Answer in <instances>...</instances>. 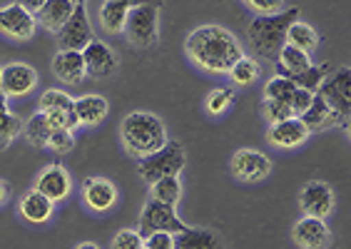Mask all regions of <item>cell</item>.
I'll return each mask as SVG.
<instances>
[{
    "label": "cell",
    "mask_w": 351,
    "mask_h": 249,
    "mask_svg": "<svg viewBox=\"0 0 351 249\" xmlns=\"http://www.w3.org/2000/svg\"><path fill=\"white\" fill-rule=\"evenodd\" d=\"M184 47L192 62L212 75L230 73L232 65L242 58L239 40L222 25H202L192 30Z\"/></svg>",
    "instance_id": "cell-1"
},
{
    "label": "cell",
    "mask_w": 351,
    "mask_h": 249,
    "mask_svg": "<svg viewBox=\"0 0 351 249\" xmlns=\"http://www.w3.org/2000/svg\"><path fill=\"white\" fill-rule=\"evenodd\" d=\"M299 21V8H284L277 15H257L247 27V40L252 50L262 55L264 60L277 62L282 47L287 45V33H289L291 23Z\"/></svg>",
    "instance_id": "cell-2"
},
{
    "label": "cell",
    "mask_w": 351,
    "mask_h": 249,
    "mask_svg": "<svg viewBox=\"0 0 351 249\" xmlns=\"http://www.w3.org/2000/svg\"><path fill=\"white\" fill-rule=\"evenodd\" d=\"M120 132L125 150L140 160L155 155L167 145V132H165L162 120L152 112H130L122 120Z\"/></svg>",
    "instance_id": "cell-3"
},
{
    "label": "cell",
    "mask_w": 351,
    "mask_h": 249,
    "mask_svg": "<svg viewBox=\"0 0 351 249\" xmlns=\"http://www.w3.org/2000/svg\"><path fill=\"white\" fill-rule=\"evenodd\" d=\"M128 40L140 50H149L160 40V5L155 3H137L130 8L128 25H125Z\"/></svg>",
    "instance_id": "cell-4"
},
{
    "label": "cell",
    "mask_w": 351,
    "mask_h": 249,
    "mask_svg": "<svg viewBox=\"0 0 351 249\" xmlns=\"http://www.w3.org/2000/svg\"><path fill=\"white\" fill-rule=\"evenodd\" d=\"M314 95H319V97L329 105L331 112L337 115L339 125L344 130H349V115H351V68L349 65L339 68L329 80L322 82V88Z\"/></svg>",
    "instance_id": "cell-5"
},
{
    "label": "cell",
    "mask_w": 351,
    "mask_h": 249,
    "mask_svg": "<svg viewBox=\"0 0 351 249\" xmlns=\"http://www.w3.org/2000/svg\"><path fill=\"white\" fill-rule=\"evenodd\" d=\"M184 160H187V155H184L182 145H180V142H167L160 152L145 157V160L140 162L137 172H140L142 180L147 182V185H155L157 180L180 175L184 169Z\"/></svg>",
    "instance_id": "cell-6"
},
{
    "label": "cell",
    "mask_w": 351,
    "mask_h": 249,
    "mask_svg": "<svg viewBox=\"0 0 351 249\" xmlns=\"http://www.w3.org/2000/svg\"><path fill=\"white\" fill-rule=\"evenodd\" d=\"M187 224L177 217L175 207H167L162 202H155V200H149L142 209V217H140V229H137V235L142 239H147L149 235H157V232H165V235H182L187 232Z\"/></svg>",
    "instance_id": "cell-7"
},
{
    "label": "cell",
    "mask_w": 351,
    "mask_h": 249,
    "mask_svg": "<svg viewBox=\"0 0 351 249\" xmlns=\"http://www.w3.org/2000/svg\"><path fill=\"white\" fill-rule=\"evenodd\" d=\"M95 40L93 25H90L88 10L80 0H75V10L70 15V21L62 25V30L58 33V43H60V50H68V53H82L90 43Z\"/></svg>",
    "instance_id": "cell-8"
},
{
    "label": "cell",
    "mask_w": 351,
    "mask_h": 249,
    "mask_svg": "<svg viewBox=\"0 0 351 249\" xmlns=\"http://www.w3.org/2000/svg\"><path fill=\"white\" fill-rule=\"evenodd\" d=\"M40 112L53 125V130H68L73 132L77 128V117H75V100L62 90H45L40 97Z\"/></svg>",
    "instance_id": "cell-9"
},
{
    "label": "cell",
    "mask_w": 351,
    "mask_h": 249,
    "mask_svg": "<svg viewBox=\"0 0 351 249\" xmlns=\"http://www.w3.org/2000/svg\"><path fill=\"white\" fill-rule=\"evenodd\" d=\"M0 88L3 97H25L38 88V73L25 62H10L0 68Z\"/></svg>",
    "instance_id": "cell-10"
},
{
    "label": "cell",
    "mask_w": 351,
    "mask_h": 249,
    "mask_svg": "<svg viewBox=\"0 0 351 249\" xmlns=\"http://www.w3.org/2000/svg\"><path fill=\"white\" fill-rule=\"evenodd\" d=\"M232 175L242 182H262L271 172V162L259 150H237L230 162Z\"/></svg>",
    "instance_id": "cell-11"
},
{
    "label": "cell",
    "mask_w": 351,
    "mask_h": 249,
    "mask_svg": "<svg viewBox=\"0 0 351 249\" xmlns=\"http://www.w3.org/2000/svg\"><path fill=\"white\" fill-rule=\"evenodd\" d=\"M38 21L30 15L21 3H10V5L0 8V33L15 40H30L35 35Z\"/></svg>",
    "instance_id": "cell-12"
},
{
    "label": "cell",
    "mask_w": 351,
    "mask_h": 249,
    "mask_svg": "<svg viewBox=\"0 0 351 249\" xmlns=\"http://www.w3.org/2000/svg\"><path fill=\"white\" fill-rule=\"evenodd\" d=\"M82 62H85V75L90 78H110L117 70V55L110 45L102 40H93L82 50Z\"/></svg>",
    "instance_id": "cell-13"
},
{
    "label": "cell",
    "mask_w": 351,
    "mask_h": 249,
    "mask_svg": "<svg viewBox=\"0 0 351 249\" xmlns=\"http://www.w3.org/2000/svg\"><path fill=\"white\" fill-rule=\"evenodd\" d=\"M302 209H304L306 217H314V220H326L334 209V192L326 182H309L302 189Z\"/></svg>",
    "instance_id": "cell-14"
},
{
    "label": "cell",
    "mask_w": 351,
    "mask_h": 249,
    "mask_svg": "<svg viewBox=\"0 0 351 249\" xmlns=\"http://www.w3.org/2000/svg\"><path fill=\"white\" fill-rule=\"evenodd\" d=\"M70 187H73V182H70V175L68 169L60 167V165H50V167H45L38 175V180H35V192H40L45 200H50V202H60V200H65V197L70 195Z\"/></svg>",
    "instance_id": "cell-15"
},
{
    "label": "cell",
    "mask_w": 351,
    "mask_h": 249,
    "mask_svg": "<svg viewBox=\"0 0 351 249\" xmlns=\"http://www.w3.org/2000/svg\"><path fill=\"white\" fill-rule=\"evenodd\" d=\"M294 242L302 249H326L331 244V232L326 227L324 220H314V217H304L294 224Z\"/></svg>",
    "instance_id": "cell-16"
},
{
    "label": "cell",
    "mask_w": 351,
    "mask_h": 249,
    "mask_svg": "<svg viewBox=\"0 0 351 249\" xmlns=\"http://www.w3.org/2000/svg\"><path fill=\"white\" fill-rule=\"evenodd\" d=\"M82 200L93 212H108L117 202V189L110 180L90 177V180H85V187H82Z\"/></svg>",
    "instance_id": "cell-17"
},
{
    "label": "cell",
    "mask_w": 351,
    "mask_h": 249,
    "mask_svg": "<svg viewBox=\"0 0 351 249\" xmlns=\"http://www.w3.org/2000/svg\"><path fill=\"white\" fill-rule=\"evenodd\" d=\"M306 137H309V130L304 128V122L299 117H289V120L277 122L269 128V142L284 150L299 147L302 142H306Z\"/></svg>",
    "instance_id": "cell-18"
},
{
    "label": "cell",
    "mask_w": 351,
    "mask_h": 249,
    "mask_svg": "<svg viewBox=\"0 0 351 249\" xmlns=\"http://www.w3.org/2000/svg\"><path fill=\"white\" fill-rule=\"evenodd\" d=\"M75 10V0H45L43 8L38 10L35 21L40 23L43 27L53 30V33H60L62 25L70 21V15Z\"/></svg>",
    "instance_id": "cell-19"
},
{
    "label": "cell",
    "mask_w": 351,
    "mask_h": 249,
    "mask_svg": "<svg viewBox=\"0 0 351 249\" xmlns=\"http://www.w3.org/2000/svg\"><path fill=\"white\" fill-rule=\"evenodd\" d=\"M53 73L58 80H62L65 85H80L85 80V62H82V53H60L53 58Z\"/></svg>",
    "instance_id": "cell-20"
},
{
    "label": "cell",
    "mask_w": 351,
    "mask_h": 249,
    "mask_svg": "<svg viewBox=\"0 0 351 249\" xmlns=\"http://www.w3.org/2000/svg\"><path fill=\"white\" fill-rule=\"evenodd\" d=\"M75 117L77 125H100L108 117V100L102 95H82L75 100Z\"/></svg>",
    "instance_id": "cell-21"
},
{
    "label": "cell",
    "mask_w": 351,
    "mask_h": 249,
    "mask_svg": "<svg viewBox=\"0 0 351 249\" xmlns=\"http://www.w3.org/2000/svg\"><path fill=\"white\" fill-rule=\"evenodd\" d=\"M311 68V55L302 53L297 47L284 45L282 53L277 58V73L279 78H289V80H297L299 75H304Z\"/></svg>",
    "instance_id": "cell-22"
},
{
    "label": "cell",
    "mask_w": 351,
    "mask_h": 249,
    "mask_svg": "<svg viewBox=\"0 0 351 249\" xmlns=\"http://www.w3.org/2000/svg\"><path fill=\"white\" fill-rule=\"evenodd\" d=\"M130 8H132V3H128V0H108V3H102V8H100L102 27L112 35L125 33Z\"/></svg>",
    "instance_id": "cell-23"
},
{
    "label": "cell",
    "mask_w": 351,
    "mask_h": 249,
    "mask_svg": "<svg viewBox=\"0 0 351 249\" xmlns=\"http://www.w3.org/2000/svg\"><path fill=\"white\" fill-rule=\"evenodd\" d=\"M175 249H224L222 237L212 229H192L175 237Z\"/></svg>",
    "instance_id": "cell-24"
},
{
    "label": "cell",
    "mask_w": 351,
    "mask_h": 249,
    "mask_svg": "<svg viewBox=\"0 0 351 249\" xmlns=\"http://www.w3.org/2000/svg\"><path fill=\"white\" fill-rule=\"evenodd\" d=\"M21 215L25 217L30 224H43L53 217V202L45 200L40 192H27L21 200Z\"/></svg>",
    "instance_id": "cell-25"
},
{
    "label": "cell",
    "mask_w": 351,
    "mask_h": 249,
    "mask_svg": "<svg viewBox=\"0 0 351 249\" xmlns=\"http://www.w3.org/2000/svg\"><path fill=\"white\" fill-rule=\"evenodd\" d=\"M299 120L304 122V128L309 130V132H314V130H324V128H334V125H339L337 115L331 112L329 105H326L319 95H314V100H311L309 110H306Z\"/></svg>",
    "instance_id": "cell-26"
},
{
    "label": "cell",
    "mask_w": 351,
    "mask_h": 249,
    "mask_svg": "<svg viewBox=\"0 0 351 249\" xmlns=\"http://www.w3.org/2000/svg\"><path fill=\"white\" fill-rule=\"evenodd\" d=\"M287 45L311 55L319 47V35L311 25H306V23H302V21H294L289 27V33H287Z\"/></svg>",
    "instance_id": "cell-27"
},
{
    "label": "cell",
    "mask_w": 351,
    "mask_h": 249,
    "mask_svg": "<svg viewBox=\"0 0 351 249\" xmlns=\"http://www.w3.org/2000/svg\"><path fill=\"white\" fill-rule=\"evenodd\" d=\"M23 135L33 147H47V140L53 135V125L47 122V117L43 112L33 115L30 120L23 125Z\"/></svg>",
    "instance_id": "cell-28"
},
{
    "label": "cell",
    "mask_w": 351,
    "mask_h": 249,
    "mask_svg": "<svg viewBox=\"0 0 351 249\" xmlns=\"http://www.w3.org/2000/svg\"><path fill=\"white\" fill-rule=\"evenodd\" d=\"M149 187H152V200H155V202L167 204V207H177L180 197H182V185H180L177 177L157 180L155 185H149Z\"/></svg>",
    "instance_id": "cell-29"
},
{
    "label": "cell",
    "mask_w": 351,
    "mask_h": 249,
    "mask_svg": "<svg viewBox=\"0 0 351 249\" xmlns=\"http://www.w3.org/2000/svg\"><path fill=\"white\" fill-rule=\"evenodd\" d=\"M23 132V120L15 112L8 110V105H0V150H5L15 137Z\"/></svg>",
    "instance_id": "cell-30"
},
{
    "label": "cell",
    "mask_w": 351,
    "mask_h": 249,
    "mask_svg": "<svg viewBox=\"0 0 351 249\" xmlns=\"http://www.w3.org/2000/svg\"><path fill=\"white\" fill-rule=\"evenodd\" d=\"M227 75L232 78V82H234V85H252V82L259 78V62L254 60V58H247V55H242V58L232 65Z\"/></svg>",
    "instance_id": "cell-31"
},
{
    "label": "cell",
    "mask_w": 351,
    "mask_h": 249,
    "mask_svg": "<svg viewBox=\"0 0 351 249\" xmlns=\"http://www.w3.org/2000/svg\"><path fill=\"white\" fill-rule=\"evenodd\" d=\"M294 90H297L294 80H289V78H279L277 75V78H271V80L267 82V88H264V100L289 102Z\"/></svg>",
    "instance_id": "cell-32"
},
{
    "label": "cell",
    "mask_w": 351,
    "mask_h": 249,
    "mask_svg": "<svg viewBox=\"0 0 351 249\" xmlns=\"http://www.w3.org/2000/svg\"><path fill=\"white\" fill-rule=\"evenodd\" d=\"M326 73H329V65H326V62H322V65H311L304 75H299L297 80H294V85L302 90H309V93H317V90L322 88V82H324Z\"/></svg>",
    "instance_id": "cell-33"
},
{
    "label": "cell",
    "mask_w": 351,
    "mask_h": 249,
    "mask_svg": "<svg viewBox=\"0 0 351 249\" xmlns=\"http://www.w3.org/2000/svg\"><path fill=\"white\" fill-rule=\"evenodd\" d=\"M232 102H234V90H232V88L212 90L210 97H207V112L222 115L224 110H230Z\"/></svg>",
    "instance_id": "cell-34"
},
{
    "label": "cell",
    "mask_w": 351,
    "mask_h": 249,
    "mask_svg": "<svg viewBox=\"0 0 351 249\" xmlns=\"http://www.w3.org/2000/svg\"><path fill=\"white\" fill-rule=\"evenodd\" d=\"M112 249H145V239L137 235L135 229H120L112 237Z\"/></svg>",
    "instance_id": "cell-35"
},
{
    "label": "cell",
    "mask_w": 351,
    "mask_h": 249,
    "mask_svg": "<svg viewBox=\"0 0 351 249\" xmlns=\"http://www.w3.org/2000/svg\"><path fill=\"white\" fill-rule=\"evenodd\" d=\"M47 147L55 150L58 155H65V152H70V150L75 147L73 132H68V130H53V135H50V140H47Z\"/></svg>",
    "instance_id": "cell-36"
},
{
    "label": "cell",
    "mask_w": 351,
    "mask_h": 249,
    "mask_svg": "<svg viewBox=\"0 0 351 249\" xmlns=\"http://www.w3.org/2000/svg\"><path fill=\"white\" fill-rule=\"evenodd\" d=\"M264 115L271 120V125H277V122H284L294 117L289 110V102H277V100H264Z\"/></svg>",
    "instance_id": "cell-37"
},
{
    "label": "cell",
    "mask_w": 351,
    "mask_h": 249,
    "mask_svg": "<svg viewBox=\"0 0 351 249\" xmlns=\"http://www.w3.org/2000/svg\"><path fill=\"white\" fill-rule=\"evenodd\" d=\"M311 100H314V93H309V90H302L297 88L294 90V95H291V100H289V110L294 117H302V115L309 110Z\"/></svg>",
    "instance_id": "cell-38"
},
{
    "label": "cell",
    "mask_w": 351,
    "mask_h": 249,
    "mask_svg": "<svg viewBox=\"0 0 351 249\" xmlns=\"http://www.w3.org/2000/svg\"><path fill=\"white\" fill-rule=\"evenodd\" d=\"M247 8L250 10H254L257 15H277V13H282L284 10V3H279V0H250L247 3Z\"/></svg>",
    "instance_id": "cell-39"
},
{
    "label": "cell",
    "mask_w": 351,
    "mask_h": 249,
    "mask_svg": "<svg viewBox=\"0 0 351 249\" xmlns=\"http://www.w3.org/2000/svg\"><path fill=\"white\" fill-rule=\"evenodd\" d=\"M145 249H175V237L165 235V232L149 235L147 239H145Z\"/></svg>",
    "instance_id": "cell-40"
},
{
    "label": "cell",
    "mask_w": 351,
    "mask_h": 249,
    "mask_svg": "<svg viewBox=\"0 0 351 249\" xmlns=\"http://www.w3.org/2000/svg\"><path fill=\"white\" fill-rule=\"evenodd\" d=\"M8 197H10V187H8L5 182L0 180V204L8 202Z\"/></svg>",
    "instance_id": "cell-41"
},
{
    "label": "cell",
    "mask_w": 351,
    "mask_h": 249,
    "mask_svg": "<svg viewBox=\"0 0 351 249\" xmlns=\"http://www.w3.org/2000/svg\"><path fill=\"white\" fill-rule=\"evenodd\" d=\"M75 249H100L95 242H82V244H77Z\"/></svg>",
    "instance_id": "cell-42"
},
{
    "label": "cell",
    "mask_w": 351,
    "mask_h": 249,
    "mask_svg": "<svg viewBox=\"0 0 351 249\" xmlns=\"http://www.w3.org/2000/svg\"><path fill=\"white\" fill-rule=\"evenodd\" d=\"M3 102H5V97H3V88H0V105H3Z\"/></svg>",
    "instance_id": "cell-43"
}]
</instances>
